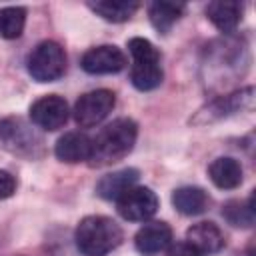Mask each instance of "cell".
<instances>
[{
	"label": "cell",
	"mask_w": 256,
	"mask_h": 256,
	"mask_svg": "<svg viewBox=\"0 0 256 256\" xmlns=\"http://www.w3.org/2000/svg\"><path fill=\"white\" fill-rule=\"evenodd\" d=\"M16 186H18L16 178H14L10 172L0 170V200L10 198V196L16 192Z\"/></svg>",
	"instance_id": "22"
},
{
	"label": "cell",
	"mask_w": 256,
	"mask_h": 256,
	"mask_svg": "<svg viewBox=\"0 0 256 256\" xmlns=\"http://www.w3.org/2000/svg\"><path fill=\"white\" fill-rule=\"evenodd\" d=\"M114 104H116L114 92L108 88H98V90L82 94L76 100L72 114L80 128H92V126L100 124L112 112Z\"/></svg>",
	"instance_id": "6"
},
{
	"label": "cell",
	"mask_w": 256,
	"mask_h": 256,
	"mask_svg": "<svg viewBox=\"0 0 256 256\" xmlns=\"http://www.w3.org/2000/svg\"><path fill=\"white\" fill-rule=\"evenodd\" d=\"M166 256H202V254H198L188 242H176L166 248Z\"/></svg>",
	"instance_id": "23"
},
{
	"label": "cell",
	"mask_w": 256,
	"mask_h": 256,
	"mask_svg": "<svg viewBox=\"0 0 256 256\" xmlns=\"http://www.w3.org/2000/svg\"><path fill=\"white\" fill-rule=\"evenodd\" d=\"M222 216L232 224L240 228H250L254 224V196H250L246 202L230 200L222 208Z\"/></svg>",
	"instance_id": "21"
},
{
	"label": "cell",
	"mask_w": 256,
	"mask_h": 256,
	"mask_svg": "<svg viewBox=\"0 0 256 256\" xmlns=\"http://www.w3.org/2000/svg\"><path fill=\"white\" fill-rule=\"evenodd\" d=\"M252 106H254V88L246 86L242 90H236L232 94H226V96H220V98L212 100L202 110H198V114L194 116L192 122L194 124H210V122L226 118L234 112L252 110Z\"/></svg>",
	"instance_id": "8"
},
{
	"label": "cell",
	"mask_w": 256,
	"mask_h": 256,
	"mask_svg": "<svg viewBox=\"0 0 256 256\" xmlns=\"http://www.w3.org/2000/svg\"><path fill=\"white\" fill-rule=\"evenodd\" d=\"M138 138V124L132 118H116L92 138L88 164L92 168L110 166L128 156Z\"/></svg>",
	"instance_id": "1"
},
{
	"label": "cell",
	"mask_w": 256,
	"mask_h": 256,
	"mask_svg": "<svg viewBox=\"0 0 256 256\" xmlns=\"http://www.w3.org/2000/svg\"><path fill=\"white\" fill-rule=\"evenodd\" d=\"M186 242L198 252V254H216L224 248L226 238L224 232L218 228V224L204 220L198 224H192L186 230Z\"/></svg>",
	"instance_id": "12"
},
{
	"label": "cell",
	"mask_w": 256,
	"mask_h": 256,
	"mask_svg": "<svg viewBox=\"0 0 256 256\" xmlns=\"http://www.w3.org/2000/svg\"><path fill=\"white\" fill-rule=\"evenodd\" d=\"M26 70L36 82H56L66 72V52L54 40H42L26 58Z\"/></svg>",
	"instance_id": "5"
},
{
	"label": "cell",
	"mask_w": 256,
	"mask_h": 256,
	"mask_svg": "<svg viewBox=\"0 0 256 256\" xmlns=\"http://www.w3.org/2000/svg\"><path fill=\"white\" fill-rule=\"evenodd\" d=\"M28 112H30V122L48 132L62 128L70 116L68 102L58 94H46L38 98L36 102H32Z\"/></svg>",
	"instance_id": "9"
},
{
	"label": "cell",
	"mask_w": 256,
	"mask_h": 256,
	"mask_svg": "<svg viewBox=\"0 0 256 256\" xmlns=\"http://www.w3.org/2000/svg\"><path fill=\"white\" fill-rule=\"evenodd\" d=\"M158 206V196L148 186H132L116 200L118 214L128 222H148Z\"/></svg>",
	"instance_id": "7"
},
{
	"label": "cell",
	"mask_w": 256,
	"mask_h": 256,
	"mask_svg": "<svg viewBox=\"0 0 256 256\" xmlns=\"http://www.w3.org/2000/svg\"><path fill=\"white\" fill-rule=\"evenodd\" d=\"M210 196L198 186H180L172 192V206L184 216H198L206 212Z\"/></svg>",
	"instance_id": "17"
},
{
	"label": "cell",
	"mask_w": 256,
	"mask_h": 256,
	"mask_svg": "<svg viewBox=\"0 0 256 256\" xmlns=\"http://www.w3.org/2000/svg\"><path fill=\"white\" fill-rule=\"evenodd\" d=\"M172 244V228L162 220L144 222L134 236V246L142 256H154L164 252Z\"/></svg>",
	"instance_id": "11"
},
{
	"label": "cell",
	"mask_w": 256,
	"mask_h": 256,
	"mask_svg": "<svg viewBox=\"0 0 256 256\" xmlns=\"http://www.w3.org/2000/svg\"><path fill=\"white\" fill-rule=\"evenodd\" d=\"M208 176L220 190H234L242 184V166L236 158L220 156L208 166Z\"/></svg>",
	"instance_id": "16"
},
{
	"label": "cell",
	"mask_w": 256,
	"mask_h": 256,
	"mask_svg": "<svg viewBox=\"0 0 256 256\" xmlns=\"http://www.w3.org/2000/svg\"><path fill=\"white\" fill-rule=\"evenodd\" d=\"M0 148L22 158L44 156V138L40 132L18 116L0 118Z\"/></svg>",
	"instance_id": "4"
},
{
	"label": "cell",
	"mask_w": 256,
	"mask_h": 256,
	"mask_svg": "<svg viewBox=\"0 0 256 256\" xmlns=\"http://www.w3.org/2000/svg\"><path fill=\"white\" fill-rule=\"evenodd\" d=\"M26 24V10L22 6L0 8V38L14 40L20 38Z\"/></svg>",
	"instance_id": "20"
},
{
	"label": "cell",
	"mask_w": 256,
	"mask_h": 256,
	"mask_svg": "<svg viewBox=\"0 0 256 256\" xmlns=\"http://www.w3.org/2000/svg\"><path fill=\"white\" fill-rule=\"evenodd\" d=\"M88 8L96 12L100 18H104L106 22L120 24L130 20L134 12L140 8V4L132 0H96V2H88Z\"/></svg>",
	"instance_id": "18"
},
{
	"label": "cell",
	"mask_w": 256,
	"mask_h": 256,
	"mask_svg": "<svg viewBox=\"0 0 256 256\" xmlns=\"http://www.w3.org/2000/svg\"><path fill=\"white\" fill-rule=\"evenodd\" d=\"M128 52L132 56V68H130L132 86L140 92L158 88L164 80V70L160 64L158 48L150 40L136 36L128 40Z\"/></svg>",
	"instance_id": "3"
},
{
	"label": "cell",
	"mask_w": 256,
	"mask_h": 256,
	"mask_svg": "<svg viewBox=\"0 0 256 256\" xmlns=\"http://www.w3.org/2000/svg\"><path fill=\"white\" fill-rule=\"evenodd\" d=\"M92 152V138L84 132H66L56 140L54 154L60 162L66 164H78L88 162Z\"/></svg>",
	"instance_id": "13"
},
{
	"label": "cell",
	"mask_w": 256,
	"mask_h": 256,
	"mask_svg": "<svg viewBox=\"0 0 256 256\" xmlns=\"http://www.w3.org/2000/svg\"><path fill=\"white\" fill-rule=\"evenodd\" d=\"M140 172L136 168H122L110 174H104L96 184V194L104 200H118L128 188L136 186Z\"/></svg>",
	"instance_id": "14"
},
{
	"label": "cell",
	"mask_w": 256,
	"mask_h": 256,
	"mask_svg": "<svg viewBox=\"0 0 256 256\" xmlns=\"http://www.w3.org/2000/svg\"><path fill=\"white\" fill-rule=\"evenodd\" d=\"M184 8L186 6L180 4V2H152L148 6V16H150L152 26L160 34H166L178 22V18L182 16Z\"/></svg>",
	"instance_id": "19"
},
{
	"label": "cell",
	"mask_w": 256,
	"mask_h": 256,
	"mask_svg": "<svg viewBox=\"0 0 256 256\" xmlns=\"http://www.w3.org/2000/svg\"><path fill=\"white\" fill-rule=\"evenodd\" d=\"M122 240L124 234L116 220L100 214L84 216L74 232V242L82 256H106L116 250Z\"/></svg>",
	"instance_id": "2"
},
{
	"label": "cell",
	"mask_w": 256,
	"mask_h": 256,
	"mask_svg": "<svg viewBox=\"0 0 256 256\" xmlns=\"http://www.w3.org/2000/svg\"><path fill=\"white\" fill-rule=\"evenodd\" d=\"M242 12H244V6L236 0H216L206 6L208 20L224 34H230L236 30V26L242 20Z\"/></svg>",
	"instance_id": "15"
},
{
	"label": "cell",
	"mask_w": 256,
	"mask_h": 256,
	"mask_svg": "<svg viewBox=\"0 0 256 256\" xmlns=\"http://www.w3.org/2000/svg\"><path fill=\"white\" fill-rule=\"evenodd\" d=\"M80 66L88 74H116L126 66V54L114 44H100L86 50Z\"/></svg>",
	"instance_id": "10"
}]
</instances>
